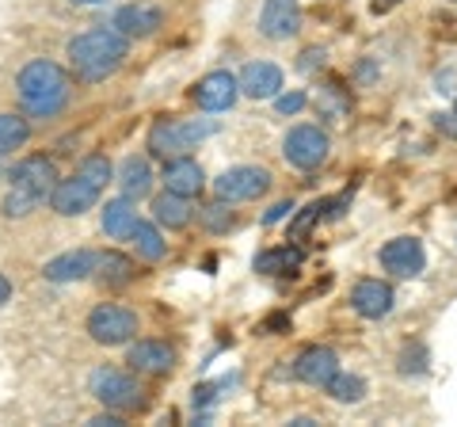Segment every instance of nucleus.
Returning a JSON list of instances; mask_svg holds the SVG:
<instances>
[{
	"label": "nucleus",
	"mask_w": 457,
	"mask_h": 427,
	"mask_svg": "<svg viewBox=\"0 0 457 427\" xmlns=\"http://www.w3.org/2000/svg\"><path fill=\"white\" fill-rule=\"evenodd\" d=\"M65 58L80 84H104L130 58V38L114 27H88L77 38H69Z\"/></svg>",
	"instance_id": "1"
},
{
	"label": "nucleus",
	"mask_w": 457,
	"mask_h": 427,
	"mask_svg": "<svg viewBox=\"0 0 457 427\" xmlns=\"http://www.w3.org/2000/svg\"><path fill=\"white\" fill-rule=\"evenodd\" d=\"M16 99L27 119H57L73 99V77L65 65L35 58L16 73Z\"/></svg>",
	"instance_id": "2"
},
{
	"label": "nucleus",
	"mask_w": 457,
	"mask_h": 427,
	"mask_svg": "<svg viewBox=\"0 0 457 427\" xmlns=\"http://www.w3.org/2000/svg\"><path fill=\"white\" fill-rule=\"evenodd\" d=\"M218 126H213L210 119H156L153 130H149V153L161 156V161H171V156H187L191 149H198V141H206Z\"/></svg>",
	"instance_id": "3"
},
{
	"label": "nucleus",
	"mask_w": 457,
	"mask_h": 427,
	"mask_svg": "<svg viewBox=\"0 0 457 427\" xmlns=\"http://www.w3.org/2000/svg\"><path fill=\"white\" fill-rule=\"evenodd\" d=\"M88 393L96 397L104 408H114V412H141L149 405L145 389H141V381L122 374V370L114 366H96L92 378H88Z\"/></svg>",
	"instance_id": "4"
},
{
	"label": "nucleus",
	"mask_w": 457,
	"mask_h": 427,
	"mask_svg": "<svg viewBox=\"0 0 457 427\" xmlns=\"http://www.w3.org/2000/svg\"><path fill=\"white\" fill-rule=\"evenodd\" d=\"M282 156L290 168H297V172H317V168L328 164V156H332V138L312 122L290 126L282 138Z\"/></svg>",
	"instance_id": "5"
},
{
	"label": "nucleus",
	"mask_w": 457,
	"mask_h": 427,
	"mask_svg": "<svg viewBox=\"0 0 457 427\" xmlns=\"http://www.w3.org/2000/svg\"><path fill=\"white\" fill-rule=\"evenodd\" d=\"M137 313L126 309V306H114V302H99L88 321H84V332H88L99 347H122L130 344V339L137 336Z\"/></svg>",
	"instance_id": "6"
},
{
	"label": "nucleus",
	"mask_w": 457,
	"mask_h": 427,
	"mask_svg": "<svg viewBox=\"0 0 457 427\" xmlns=\"http://www.w3.org/2000/svg\"><path fill=\"white\" fill-rule=\"evenodd\" d=\"M270 172L260 164H233L225 168V172L213 180V195L225 198V203H255V198H263L270 191Z\"/></svg>",
	"instance_id": "7"
},
{
	"label": "nucleus",
	"mask_w": 457,
	"mask_h": 427,
	"mask_svg": "<svg viewBox=\"0 0 457 427\" xmlns=\"http://www.w3.org/2000/svg\"><path fill=\"white\" fill-rule=\"evenodd\" d=\"M378 264H381V272L393 279H420L427 272V248H423V240L411 233L393 237L381 245Z\"/></svg>",
	"instance_id": "8"
},
{
	"label": "nucleus",
	"mask_w": 457,
	"mask_h": 427,
	"mask_svg": "<svg viewBox=\"0 0 457 427\" xmlns=\"http://www.w3.org/2000/svg\"><path fill=\"white\" fill-rule=\"evenodd\" d=\"M99 195H104V191H99L96 183H88L80 172H73V176H65V180L54 183L50 206H54V214H62V218H80V214H88L99 203Z\"/></svg>",
	"instance_id": "9"
},
{
	"label": "nucleus",
	"mask_w": 457,
	"mask_h": 427,
	"mask_svg": "<svg viewBox=\"0 0 457 427\" xmlns=\"http://www.w3.org/2000/svg\"><path fill=\"white\" fill-rule=\"evenodd\" d=\"M240 96H245V92H240V77L228 73V69H213V73H206V77L191 88V99H195V104L203 107V111H210V115H218V111H228Z\"/></svg>",
	"instance_id": "10"
},
{
	"label": "nucleus",
	"mask_w": 457,
	"mask_h": 427,
	"mask_svg": "<svg viewBox=\"0 0 457 427\" xmlns=\"http://www.w3.org/2000/svg\"><path fill=\"white\" fill-rule=\"evenodd\" d=\"M57 180H62V176H57V164H54V156H46V153L23 156L20 164L8 168V183H12V188L35 191V195H42V198H50V191H54Z\"/></svg>",
	"instance_id": "11"
},
{
	"label": "nucleus",
	"mask_w": 457,
	"mask_h": 427,
	"mask_svg": "<svg viewBox=\"0 0 457 427\" xmlns=\"http://www.w3.org/2000/svg\"><path fill=\"white\" fill-rule=\"evenodd\" d=\"M302 31V0H263L260 35L270 42H290Z\"/></svg>",
	"instance_id": "12"
},
{
	"label": "nucleus",
	"mask_w": 457,
	"mask_h": 427,
	"mask_svg": "<svg viewBox=\"0 0 457 427\" xmlns=\"http://www.w3.org/2000/svg\"><path fill=\"white\" fill-rule=\"evenodd\" d=\"M396 306V290L385 279H359L351 287V309L366 321H385Z\"/></svg>",
	"instance_id": "13"
},
{
	"label": "nucleus",
	"mask_w": 457,
	"mask_h": 427,
	"mask_svg": "<svg viewBox=\"0 0 457 427\" xmlns=\"http://www.w3.org/2000/svg\"><path fill=\"white\" fill-rule=\"evenodd\" d=\"M96 267H99V252L73 248V252H62V255H54V260H46L42 279L46 282H80V279H96Z\"/></svg>",
	"instance_id": "14"
},
{
	"label": "nucleus",
	"mask_w": 457,
	"mask_h": 427,
	"mask_svg": "<svg viewBox=\"0 0 457 427\" xmlns=\"http://www.w3.org/2000/svg\"><path fill=\"white\" fill-rule=\"evenodd\" d=\"M336 370H343L339 366V355L332 347H324V344H312V347H305L294 359V378L305 381V386H317V389H324L328 381H332Z\"/></svg>",
	"instance_id": "15"
},
{
	"label": "nucleus",
	"mask_w": 457,
	"mask_h": 427,
	"mask_svg": "<svg viewBox=\"0 0 457 427\" xmlns=\"http://www.w3.org/2000/svg\"><path fill=\"white\" fill-rule=\"evenodd\" d=\"M126 363H130V370H137V374L161 378L168 370H176V347L164 344V339H137V344H130V351H126Z\"/></svg>",
	"instance_id": "16"
},
{
	"label": "nucleus",
	"mask_w": 457,
	"mask_h": 427,
	"mask_svg": "<svg viewBox=\"0 0 457 427\" xmlns=\"http://www.w3.org/2000/svg\"><path fill=\"white\" fill-rule=\"evenodd\" d=\"M111 27L114 31H122L126 38H149L156 35L164 27V12L156 8V4H122L119 12L111 16Z\"/></svg>",
	"instance_id": "17"
},
{
	"label": "nucleus",
	"mask_w": 457,
	"mask_h": 427,
	"mask_svg": "<svg viewBox=\"0 0 457 427\" xmlns=\"http://www.w3.org/2000/svg\"><path fill=\"white\" fill-rule=\"evenodd\" d=\"M282 69L275 62H248L245 69H240V92H245L248 99H275L282 92Z\"/></svg>",
	"instance_id": "18"
},
{
	"label": "nucleus",
	"mask_w": 457,
	"mask_h": 427,
	"mask_svg": "<svg viewBox=\"0 0 457 427\" xmlns=\"http://www.w3.org/2000/svg\"><path fill=\"white\" fill-rule=\"evenodd\" d=\"M164 188L168 191H176L183 198H195V195H203L206 188V172H203V164L191 161V156H171V161H164Z\"/></svg>",
	"instance_id": "19"
},
{
	"label": "nucleus",
	"mask_w": 457,
	"mask_h": 427,
	"mask_svg": "<svg viewBox=\"0 0 457 427\" xmlns=\"http://www.w3.org/2000/svg\"><path fill=\"white\" fill-rule=\"evenodd\" d=\"M99 225L111 240H130L134 225H137V210H134V198H107L104 210H99Z\"/></svg>",
	"instance_id": "20"
},
{
	"label": "nucleus",
	"mask_w": 457,
	"mask_h": 427,
	"mask_svg": "<svg viewBox=\"0 0 457 427\" xmlns=\"http://www.w3.org/2000/svg\"><path fill=\"white\" fill-rule=\"evenodd\" d=\"M191 218H195L191 198H183L168 188H164V195L153 198V222L161 225V230H183V225H191Z\"/></svg>",
	"instance_id": "21"
},
{
	"label": "nucleus",
	"mask_w": 457,
	"mask_h": 427,
	"mask_svg": "<svg viewBox=\"0 0 457 427\" xmlns=\"http://www.w3.org/2000/svg\"><path fill=\"white\" fill-rule=\"evenodd\" d=\"M114 183H119V191L126 198H145L153 191V168H149V161H145V156H137V153H130L119 164V180H114Z\"/></svg>",
	"instance_id": "22"
},
{
	"label": "nucleus",
	"mask_w": 457,
	"mask_h": 427,
	"mask_svg": "<svg viewBox=\"0 0 457 427\" xmlns=\"http://www.w3.org/2000/svg\"><path fill=\"white\" fill-rule=\"evenodd\" d=\"M302 264H305V252L297 248V245H275V248H263V252L252 260V267H255L260 275H294Z\"/></svg>",
	"instance_id": "23"
},
{
	"label": "nucleus",
	"mask_w": 457,
	"mask_h": 427,
	"mask_svg": "<svg viewBox=\"0 0 457 427\" xmlns=\"http://www.w3.org/2000/svg\"><path fill=\"white\" fill-rule=\"evenodd\" d=\"M130 245H134V252L141 255V260H149V264H156V260H164L168 255V240H164V233H161V225L156 222H141L137 218L134 233H130Z\"/></svg>",
	"instance_id": "24"
},
{
	"label": "nucleus",
	"mask_w": 457,
	"mask_h": 427,
	"mask_svg": "<svg viewBox=\"0 0 457 427\" xmlns=\"http://www.w3.org/2000/svg\"><path fill=\"white\" fill-rule=\"evenodd\" d=\"M137 275V264L122 252H99V267H96V279L104 287H126Z\"/></svg>",
	"instance_id": "25"
},
{
	"label": "nucleus",
	"mask_w": 457,
	"mask_h": 427,
	"mask_svg": "<svg viewBox=\"0 0 457 427\" xmlns=\"http://www.w3.org/2000/svg\"><path fill=\"white\" fill-rule=\"evenodd\" d=\"M324 393L332 397L336 405H359V401H366L370 386H366L362 374H351V370H336L332 381L324 386Z\"/></svg>",
	"instance_id": "26"
},
{
	"label": "nucleus",
	"mask_w": 457,
	"mask_h": 427,
	"mask_svg": "<svg viewBox=\"0 0 457 427\" xmlns=\"http://www.w3.org/2000/svg\"><path fill=\"white\" fill-rule=\"evenodd\" d=\"M317 115L328 119V122H343V119L351 115V92L343 88L339 80H332V84H324V88H320V96H317Z\"/></svg>",
	"instance_id": "27"
},
{
	"label": "nucleus",
	"mask_w": 457,
	"mask_h": 427,
	"mask_svg": "<svg viewBox=\"0 0 457 427\" xmlns=\"http://www.w3.org/2000/svg\"><path fill=\"white\" fill-rule=\"evenodd\" d=\"M198 225H203L206 233H213V237H221V233H228L237 225V214H233V203H225V198H213V203H206V206H198Z\"/></svg>",
	"instance_id": "28"
},
{
	"label": "nucleus",
	"mask_w": 457,
	"mask_h": 427,
	"mask_svg": "<svg viewBox=\"0 0 457 427\" xmlns=\"http://www.w3.org/2000/svg\"><path fill=\"white\" fill-rule=\"evenodd\" d=\"M396 370H400L404 378H423V374H431V351H427L423 339H411V344L400 347Z\"/></svg>",
	"instance_id": "29"
},
{
	"label": "nucleus",
	"mask_w": 457,
	"mask_h": 427,
	"mask_svg": "<svg viewBox=\"0 0 457 427\" xmlns=\"http://www.w3.org/2000/svg\"><path fill=\"white\" fill-rule=\"evenodd\" d=\"M31 141V122L23 115H0V156L16 153Z\"/></svg>",
	"instance_id": "30"
},
{
	"label": "nucleus",
	"mask_w": 457,
	"mask_h": 427,
	"mask_svg": "<svg viewBox=\"0 0 457 427\" xmlns=\"http://www.w3.org/2000/svg\"><path fill=\"white\" fill-rule=\"evenodd\" d=\"M38 203H42V195L23 191V188H12L4 195V203H0V210H4V218H31V214L38 210Z\"/></svg>",
	"instance_id": "31"
},
{
	"label": "nucleus",
	"mask_w": 457,
	"mask_h": 427,
	"mask_svg": "<svg viewBox=\"0 0 457 427\" xmlns=\"http://www.w3.org/2000/svg\"><path fill=\"white\" fill-rule=\"evenodd\" d=\"M77 172H80L84 180H88V183H96L99 191H104L107 183L114 180V168H111V161H107L104 153H88V156H84V161L77 164Z\"/></svg>",
	"instance_id": "32"
},
{
	"label": "nucleus",
	"mask_w": 457,
	"mask_h": 427,
	"mask_svg": "<svg viewBox=\"0 0 457 427\" xmlns=\"http://www.w3.org/2000/svg\"><path fill=\"white\" fill-rule=\"evenodd\" d=\"M324 218H328V198H317V203H309V206H305V210L294 218V225H290V237H294V240H302V237L312 230V225L324 222Z\"/></svg>",
	"instance_id": "33"
},
{
	"label": "nucleus",
	"mask_w": 457,
	"mask_h": 427,
	"mask_svg": "<svg viewBox=\"0 0 457 427\" xmlns=\"http://www.w3.org/2000/svg\"><path fill=\"white\" fill-rule=\"evenodd\" d=\"M305 104H309V92H302V88H290V92L275 96V111H278V115H297V111H305Z\"/></svg>",
	"instance_id": "34"
},
{
	"label": "nucleus",
	"mask_w": 457,
	"mask_h": 427,
	"mask_svg": "<svg viewBox=\"0 0 457 427\" xmlns=\"http://www.w3.org/2000/svg\"><path fill=\"white\" fill-rule=\"evenodd\" d=\"M324 62H328L324 46H305L297 54V73H317V69H324Z\"/></svg>",
	"instance_id": "35"
},
{
	"label": "nucleus",
	"mask_w": 457,
	"mask_h": 427,
	"mask_svg": "<svg viewBox=\"0 0 457 427\" xmlns=\"http://www.w3.org/2000/svg\"><path fill=\"white\" fill-rule=\"evenodd\" d=\"M260 336H282L290 332V313H270V317L260 321V329H255Z\"/></svg>",
	"instance_id": "36"
},
{
	"label": "nucleus",
	"mask_w": 457,
	"mask_h": 427,
	"mask_svg": "<svg viewBox=\"0 0 457 427\" xmlns=\"http://www.w3.org/2000/svg\"><path fill=\"white\" fill-rule=\"evenodd\" d=\"M88 427H126V412H114V408H104L99 416L88 420Z\"/></svg>",
	"instance_id": "37"
},
{
	"label": "nucleus",
	"mask_w": 457,
	"mask_h": 427,
	"mask_svg": "<svg viewBox=\"0 0 457 427\" xmlns=\"http://www.w3.org/2000/svg\"><path fill=\"white\" fill-rule=\"evenodd\" d=\"M435 130L442 138H453L457 141V115H453V111H450V115H446V111H438V115H435Z\"/></svg>",
	"instance_id": "38"
},
{
	"label": "nucleus",
	"mask_w": 457,
	"mask_h": 427,
	"mask_svg": "<svg viewBox=\"0 0 457 427\" xmlns=\"http://www.w3.org/2000/svg\"><path fill=\"white\" fill-rule=\"evenodd\" d=\"M294 214V203H275L267 214H263V225H275V222H282V218H290Z\"/></svg>",
	"instance_id": "39"
},
{
	"label": "nucleus",
	"mask_w": 457,
	"mask_h": 427,
	"mask_svg": "<svg viewBox=\"0 0 457 427\" xmlns=\"http://www.w3.org/2000/svg\"><path fill=\"white\" fill-rule=\"evenodd\" d=\"M354 80H359V84H374L378 80V65L374 62H359V69H354Z\"/></svg>",
	"instance_id": "40"
},
{
	"label": "nucleus",
	"mask_w": 457,
	"mask_h": 427,
	"mask_svg": "<svg viewBox=\"0 0 457 427\" xmlns=\"http://www.w3.org/2000/svg\"><path fill=\"white\" fill-rule=\"evenodd\" d=\"M12 302V279L8 275H0V309H4Z\"/></svg>",
	"instance_id": "41"
},
{
	"label": "nucleus",
	"mask_w": 457,
	"mask_h": 427,
	"mask_svg": "<svg viewBox=\"0 0 457 427\" xmlns=\"http://www.w3.org/2000/svg\"><path fill=\"white\" fill-rule=\"evenodd\" d=\"M396 4H400V0H374V12L381 16V12H389V8H396Z\"/></svg>",
	"instance_id": "42"
},
{
	"label": "nucleus",
	"mask_w": 457,
	"mask_h": 427,
	"mask_svg": "<svg viewBox=\"0 0 457 427\" xmlns=\"http://www.w3.org/2000/svg\"><path fill=\"white\" fill-rule=\"evenodd\" d=\"M290 423H297V427H309V423H317V420H312V416H294Z\"/></svg>",
	"instance_id": "43"
},
{
	"label": "nucleus",
	"mask_w": 457,
	"mask_h": 427,
	"mask_svg": "<svg viewBox=\"0 0 457 427\" xmlns=\"http://www.w3.org/2000/svg\"><path fill=\"white\" fill-rule=\"evenodd\" d=\"M69 4H84V8H92V4H107V0H69Z\"/></svg>",
	"instance_id": "44"
},
{
	"label": "nucleus",
	"mask_w": 457,
	"mask_h": 427,
	"mask_svg": "<svg viewBox=\"0 0 457 427\" xmlns=\"http://www.w3.org/2000/svg\"><path fill=\"white\" fill-rule=\"evenodd\" d=\"M0 176H8V172H4V164H0Z\"/></svg>",
	"instance_id": "45"
},
{
	"label": "nucleus",
	"mask_w": 457,
	"mask_h": 427,
	"mask_svg": "<svg viewBox=\"0 0 457 427\" xmlns=\"http://www.w3.org/2000/svg\"><path fill=\"white\" fill-rule=\"evenodd\" d=\"M453 115H457V99H453Z\"/></svg>",
	"instance_id": "46"
},
{
	"label": "nucleus",
	"mask_w": 457,
	"mask_h": 427,
	"mask_svg": "<svg viewBox=\"0 0 457 427\" xmlns=\"http://www.w3.org/2000/svg\"><path fill=\"white\" fill-rule=\"evenodd\" d=\"M450 4H457V0H450Z\"/></svg>",
	"instance_id": "47"
}]
</instances>
